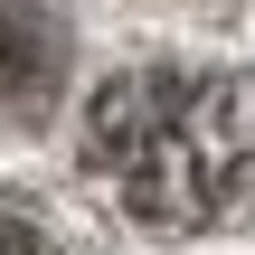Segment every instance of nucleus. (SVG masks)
Returning a JSON list of instances; mask_svg holds the SVG:
<instances>
[{"label": "nucleus", "instance_id": "nucleus-1", "mask_svg": "<svg viewBox=\"0 0 255 255\" xmlns=\"http://www.w3.org/2000/svg\"><path fill=\"white\" fill-rule=\"evenodd\" d=\"M85 170L161 237L237 218L255 189V85L227 66H123L85 104Z\"/></svg>", "mask_w": 255, "mask_h": 255}, {"label": "nucleus", "instance_id": "nucleus-2", "mask_svg": "<svg viewBox=\"0 0 255 255\" xmlns=\"http://www.w3.org/2000/svg\"><path fill=\"white\" fill-rule=\"evenodd\" d=\"M66 76V28L28 0H0V114H38Z\"/></svg>", "mask_w": 255, "mask_h": 255}, {"label": "nucleus", "instance_id": "nucleus-3", "mask_svg": "<svg viewBox=\"0 0 255 255\" xmlns=\"http://www.w3.org/2000/svg\"><path fill=\"white\" fill-rule=\"evenodd\" d=\"M0 255H66L38 218H19V208H0Z\"/></svg>", "mask_w": 255, "mask_h": 255}]
</instances>
